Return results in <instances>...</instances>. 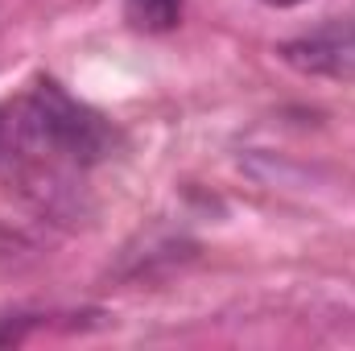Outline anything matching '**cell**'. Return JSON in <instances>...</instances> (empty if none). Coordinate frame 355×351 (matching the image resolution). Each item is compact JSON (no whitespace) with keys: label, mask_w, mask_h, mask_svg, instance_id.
<instances>
[{"label":"cell","mask_w":355,"mask_h":351,"mask_svg":"<svg viewBox=\"0 0 355 351\" xmlns=\"http://www.w3.org/2000/svg\"><path fill=\"white\" fill-rule=\"evenodd\" d=\"M186 0H124V21L137 33H170L182 21Z\"/></svg>","instance_id":"3"},{"label":"cell","mask_w":355,"mask_h":351,"mask_svg":"<svg viewBox=\"0 0 355 351\" xmlns=\"http://www.w3.org/2000/svg\"><path fill=\"white\" fill-rule=\"evenodd\" d=\"M17 137L29 153H42L67 166H95L116 145V132L107 128V120L95 108L79 103L75 95H67L54 79H37L33 91L25 95Z\"/></svg>","instance_id":"1"},{"label":"cell","mask_w":355,"mask_h":351,"mask_svg":"<svg viewBox=\"0 0 355 351\" xmlns=\"http://www.w3.org/2000/svg\"><path fill=\"white\" fill-rule=\"evenodd\" d=\"M4 141H8V116L0 112V149H4Z\"/></svg>","instance_id":"5"},{"label":"cell","mask_w":355,"mask_h":351,"mask_svg":"<svg viewBox=\"0 0 355 351\" xmlns=\"http://www.w3.org/2000/svg\"><path fill=\"white\" fill-rule=\"evenodd\" d=\"M281 62L318 79H355V21H327L277 46Z\"/></svg>","instance_id":"2"},{"label":"cell","mask_w":355,"mask_h":351,"mask_svg":"<svg viewBox=\"0 0 355 351\" xmlns=\"http://www.w3.org/2000/svg\"><path fill=\"white\" fill-rule=\"evenodd\" d=\"M268 8H297V4H306V0H265Z\"/></svg>","instance_id":"4"}]
</instances>
